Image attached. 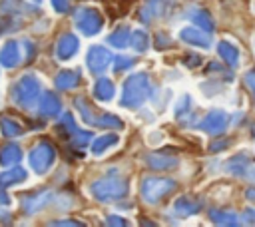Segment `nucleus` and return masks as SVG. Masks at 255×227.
I'll use <instances>...</instances> for the list:
<instances>
[{
    "mask_svg": "<svg viewBox=\"0 0 255 227\" xmlns=\"http://www.w3.org/2000/svg\"><path fill=\"white\" fill-rule=\"evenodd\" d=\"M52 6L56 8V12H66L68 10V0H52Z\"/></svg>",
    "mask_w": 255,
    "mask_h": 227,
    "instance_id": "34",
    "label": "nucleus"
},
{
    "mask_svg": "<svg viewBox=\"0 0 255 227\" xmlns=\"http://www.w3.org/2000/svg\"><path fill=\"white\" fill-rule=\"evenodd\" d=\"M179 38L187 44H193V46H199V48H209L211 46V40L209 36L205 34V30L197 28V26H185L179 30Z\"/></svg>",
    "mask_w": 255,
    "mask_h": 227,
    "instance_id": "9",
    "label": "nucleus"
},
{
    "mask_svg": "<svg viewBox=\"0 0 255 227\" xmlns=\"http://www.w3.org/2000/svg\"><path fill=\"white\" fill-rule=\"evenodd\" d=\"M199 203L197 201H193V199H187V197H179L175 203H173V211L179 215V217H189V215H193V213H197L199 211Z\"/></svg>",
    "mask_w": 255,
    "mask_h": 227,
    "instance_id": "17",
    "label": "nucleus"
},
{
    "mask_svg": "<svg viewBox=\"0 0 255 227\" xmlns=\"http://www.w3.org/2000/svg\"><path fill=\"white\" fill-rule=\"evenodd\" d=\"M22 157V149L16 143H6L4 147H0V163L4 167H12L14 163H18Z\"/></svg>",
    "mask_w": 255,
    "mask_h": 227,
    "instance_id": "14",
    "label": "nucleus"
},
{
    "mask_svg": "<svg viewBox=\"0 0 255 227\" xmlns=\"http://www.w3.org/2000/svg\"><path fill=\"white\" fill-rule=\"evenodd\" d=\"M90 137H92V133H90V131H82V129H78V131L74 133V143L82 147V145H86V143L90 141Z\"/></svg>",
    "mask_w": 255,
    "mask_h": 227,
    "instance_id": "33",
    "label": "nucleus"
},
{
    "mask_svg": "<svg viewBox=\"0 0 255 227\" xmlns=\"http://www.w3.org/2000/svg\"><path fill=\"white\" fill-rule=\"evenodd\" d=\"M209 215H211V219H213L215 223H219V225H237V223L241 221L235 213H229V211H217V209H213Z\"/></svg>",
    "mask_w": 255,
    "mask_h": 227,
    "instance_id": "26",
    "label": "nucleus"
},
{
    "mask_svg": "<svg viewBox=\"0 0 255 227\" xmlns=\"http://www.w3.org/2000/svg\"><path fill=\"white\" fill-rule=\"evenodd\" d=\"M116 143H118V135H116V133H106V135H100V137L94 139V143H92V151H94L96 155H102L106 149L114 147Z\"/></svg>",
    "mask_w": 255,
    "mask_h": 227,
    "instance_id": "23",
    "label": "nucleus"
},
{
    "mask_svg": "<svg viewBox=\"0 0 255 227\" xmlns=\"http://www.w3.org/2000/svg\"><path fill=\"white\" fill-rule=\"evenodd\" d=\"M80 84V74L74 70H64L56 76V88L58 90H72Z\"/></svg>",
    "mask_w": 255,
    "mask_h": 227,
    "instance_id": "16",
    "label": "nucleus"
},
{
    "mask_svg": "<svg viewBox=\"0 0 255 227\" xmlns=\"http://www.w3.org/2000/svg\"><path fill=\"white\" fill-rule=\"evenodd\" d=\"M76 108L80 110V114H82L84 121H88V123H96L98 115L94 114V110L90 108V104H88V102H86L84 98H78V100H76Z\"/></svg>",
    "mask_w": 255,
    "mask_h": 227,
    "instance_id": "28",
    "label": "nucleus"
},
{
    "mask_svg": "<svg viewBox=\"0 0 255 227\" xmlns=\"http://www.w3.org/2000/svg\"><path fill=\"white\" fill-rule=\"evenodd\" d=\"M175 187L173 179L167 177H145L141 181V197L147 203H157L159 199H163L165 195H169Z\"/></svg>",
    "mask_w": 255,
    "mask_h": 227,
    "instance_id": "4",
    "label": "nucleus"
},
{
    "mask_svg": "<svg viewBox=\"0 0 255 227\" xmlns=\"http://www.w3.org/2000/svg\"><path fill=\"white\" fill-rule=\"evenodd\" d=\"M225 125H227V114L221 112V110L209 112V114L201 119V123H199V127H201L205 133H211V135L221 133V131L225 129Z\"/></svg>",
    "mask_w": 255,
    "mask_h": 227,
    "instance_id": "8",
    "label": "nucleus"
},
{
    "mask_svg": "<svg viewBox=\"0 0 255 227\" xmlns=\"http://www.w3.org/2000/svg\"><path fill=\"white\" fill-rule=\"evenodd\" d=\"M249 163V157L247 155H235L227 161V169L233 171V173H245V167Z\"/></svg>",
    "mask_w": 255,
    "mask_h": 227,
    "instance_id": "29",
    "label": "nucleus"
},
{
    "mask_svg": "<svg viewBox=\"0 0 255 227\" xmlns=\"http://www.w3.org/2000/svg\"><path fill=\"white\" fill-rule=\"evenodd\" d=\"M74 20H76L78 30H80L82 34H86V36L98 34V32L102 30V26H104L102 14H100L98 10H94V8H80V10L76 12Z\"/></svg>",
    "mask_w": 255,
    "mask_h": 227,
    "instance_id": "6",
    "label": "nucleus"
},
{
    "mask_svg": "<svg viewBox=\"0 0 255 227\" xmlns=\"http://www.w3.org/2000/svg\"><path fill=\"white\" fill-rule=\"evenodd\" d=\"M2 189H4V187H0V203H2V205H6V203H10V197H8Z\"/></svg>",
    "mask_w": 255,
    "mask_h": 227,
    "instance_id": "39",
    "label": "nucleus"
},
{
    "mask_svg": "<svg viewBox=\"0 0 255 227\" xmlns=\"http://www.w3.org/2000/svg\"><path fill=\"white\" fill-rule=\"evenodd\" d=\"M189 20H191L193 26H197V28H201V30H205V32H211V30H213V20H211V16L207 14V10H193V12L189 14Z\"/></svg>",
    "mask_w": 255,
    "mask_h": 227,
    "instance_id": "22",
    "label": "nucleus"
},
{
    "mask_svg": "<svg viewBox=\"0 0 255 227\" xmlns=\"http://www.w3.org/2000/svg\"><path fill=\"white\" fill-rule=\"evenodd\" d=\"M129 46L137 52H145L147 50V34L143 30H135L131 32V40H129Z\"/></svg>",
    "mask_w": 255,
    "mask_h": 227,
    "instance_id": "27",
    "label": "nucleus"
},
{
    "mask_svg": "<svg viewBox=\"0 0 255 227\" xmlns=\"http://www.w3.org/2000/svg\"><path fill=\"white\" fill-rule=\"evenodd\" d=\"M243 221L255 223V211H253V209H245V211H243Z\"/></svg>",
    "mask_w": 255,
    "mask_h": 227,
    "instance_id": "36",
    "label": "nucleus"
},
{
    "mask_svg": "<svg viewBox=\"0 0 255 227\" xmlns=\"http://www.w3.org/2000/svg\"><path fill=\"white\" fill-rule=\"evenodd\" d=\"M78 48H80L78 38L74 34H64V36H60V40L56 44V56L60 60H70L78 52Z\"/></svg>",
    "mask_w": 255,
    "mask_h": 227,
    "instance_id": "10",
    "label": "nucleus"
},
{
    "mask_svg": "<svg viewBox=\"0 0 255 227\" xmlns=\"http://www.w3.org/2000/svg\"><path fill=\"white\" fill-rule=\"evenodd\" d=\"M20 60H22V54H20L18 42L8 40V42L2 46V50H0V64L6 66V68H14V66L20 64Z\"/></svg>",
    "mask_w": 255,
    "mask_h": 227,
    "instance_id": "11",
    "label": "nucleus"
},
{
    "mask_svg": "<svg viewBox=\"0 0 255 227\" xmlns=\"http://www.w3.org/2000/svg\"><path fill=\"white\" fill-rule=\"evenodd\" d=\"M32 56H34V46L30 42H24V58L26 60H32Z\"/></svg>",
    "mask_w": 255,
    "mask_h": 227,
    "instance_id": "35",
    "label": "nucleus"
},
{
    "mask_svg": "<svg viewBox=\"0 0 255 227\" xmlns=\"http://www.w3.org/2000/svg\"><path fill=\"white\" fill-rule=\"evenodd\" d=\"M191 110V100H189V96H181L179 98V102L175 104V115H183L185 112H189Z\"/></svg>",
    "mask_w": 255,
    "mask_h": 227,
    "instance_id": "32",
    "label": "nucleus"
},
{
    "mask_svg": "<svg viewBox=\"0 0 255 227\" xmlns=\"http://www.w3.org/2000/svg\"><path fill=\"white\" fill-rule=\"evenodd\" d=\"M38 108H40V114L44 117H54L60 112V100H58V96L54 92H44L42 98H40Z\"/></svg>",
    "mask_w": 255,
    "mask_h": 227,
    "instance_id": "12",
    "label": "nucleus"
},
{
    "mask_svg": "<svg viewBox=\"0 0 255 227\" xmlns=\"http://www.w3.org/2000/svg\"><path fill=\"white\" fill-rule=\"evenodd\" d=\"M96 125H102V127H122V119L118 115H112V114H102L98 115L96 119Z\"/></svg>",
    "mask_w": 255,
    "mask_h": 227,
    "instance_id": "30",
    "label": "nucleus"
},
{
    "mask_svg": "<svg viewBox=\"0 0 255 227\" xmlns=\"http://www.w3.org/2000/svg\"><path fill=\"white\" fill-rule=\"evenodd\" d=\"M28 159H30V165H32V169H34L36 173H44V171H48V167L54 163V159H56V149H54L52 143L40 141L38 145L32 147Z\"/></svg>",
    "mask_w": 255,
    "mask_h": 227,
    "instance_id": "5",
    "label": "nucleus"
},
{
    "mask_svg": "<svg viewBox=\"0 0 255 227\" xmlns=\"http://www.w3.org/2000/svg\"><path fill=\"white\" fill-rule=\"evenodd\" d=\"M92 195L100 201H114V199H122L128 195V181L124 177H120L116 171L108 173L106 177L98 179L92 185Z\"/></svg>",
    "mask_w": 255,
    "mask_h": 227,
    "instance_id": "1",
    "label": "nucleus"
},
{
    "mask_svg": "<svg viewBox=\"0 0 255 227\" xmlns=\"http://www.w3.org/2000/svg\"><path fill=\"white\" fill-rule=\"evenodd\" d=\"M94 96H96L98 100H102V102L112 100V98H114V84H112V80L100 78V80L94 84Z\"/></svg>",
    "mask_w": 255,
    "mask_h": 227,
    "instance_id": "21",
    "label": "nucleus"
},
{
    "mask_svg": "<svg viewBox=\"0 0 255 227\" xmlns=\"http://www.w3.org/2000/svg\"><path fill=\"white\" fill-rule=\"evenodd\" d=\"M133 66V60L131 58H126V56H118L114 58V72H124L128 68Z\"/></svg>",
    "mask_w": 255,
    "mask_h": 227,
    "instance_id": "31",
    "label": "nucleus"
},
{
    "mask_svg": "<svg viewBox=\"0 0 255 227\" xmlns=\"http://www.w3.org/2000/svg\"><path fill=\"white\" fill-rule=\"evenodd\" d=\"M245 82H247V86L251 88V92H253V96H255V72H249L247 78H245Z\"/></svg>",
    "mask_w": 255,
    "mask_h": 227,
    "instance_id": "37",
    "label": "nucleus"
},
{
    "mask_svg": "<svg viewBox=\"0 0 255 227\" xmlns=\"http://www.w3.org/2000/svg\"><path fill=\"white\" fill-rule=\"evenodd\" d=\"M108 225H126V221L120 219L118 215H110V217H108Z\"/></svg>",
    "mask_w": 255,
    "mask_h": 227,
    "instance_id": "38",
    "label": "nucleus"
},
{
    "mask_svg": "<svg viewBox=\"0 0 255 227\" xmlns=\"http://www.w3.org/2000/svg\"><path fill=\"white\" fill-rule=\"evenodd\" d=\"M0 129H2V133H4L6 137H18V135L24 131V127H22L18 121L10 119V117H2V119H0Z\"/></svg>",
    "mask_w": 255,
    "mask_h": 227,
    "instance_id": "24",
    "label": "nucleus"
},
{
    "mask_svg": "<svg viewBox=\"0 0 255 227\" xmlns=\"http://www.w3.org/2000/svg\"><path fill=\"white\" fill-rule=\"evenodd\" d=\"M149 94V78L145 74H131L124 84L122 106L124 108H137Z\"/></svg>",
    "mask_w": 255,
    "mask_h": 227,
    "instance_id": "2",
    "label": "nucleus"
},
{
    "mask_svg": "<svg viewBox=\"0 0 255 227\" xmlns=\"http://www.w3.org/2000/svg\"><path fill=\"white\" fill-rule=\"evenodd\" d=\"M86 62H88V68H90L94 74H102V72L112 64V54H110L104 46H92V48L88 50Z\"/></svg>",
    "mask_w": 255,
    "mask_h": 227,
    "instance_id": "7",
    "label": "nucleus"
},
{
    "mask_svg": "<svg viewBox=\"0 0 255 227\" xmlns=\"http://www.w3.org/2000/svg\"><path fill=\"white\" fill-rule=\"evenodd\" d=\"M169 2H171V0H149L141 16H143L145 20H149L151 16H157V14H163Z\"/></svg>",
    "mask_w": 255,
    "mask_h": 227,
    "instance_id": "25",
    "label": "nucleus"
},
{
    "mask_svg": "<svg viewBox=\"0 0 255 227\" xmlns=\"http://www.w3.org/2000/svg\"><path fill=\"white\" fill-rule=\"evenodd\" d=\"M145 163L151 169H171L173 165H177V157L167 155V153H149L145 157Z\"/></svg>",
    "mask_w": 255,
    "mask_h": 227,
    "instance_id": "13",
    "label": "nucleus"
},
{
    "mask_svg": "<svg viewBox=\"0 0 255 227\" xmlns=\"http://www.w3.org/2000/svg\"><path fill=\"white\" fill-rule=\"evenodd\" d=\"M129 40H131V30L128 26H122L118 30H114L110 36H108V42L116 48H126L129 46Z\"/></svg>",
    "mask_w": 255,
    "mask_h": 227,
    "instance_id": "19",
    "label": "nucleus"
},
{
    "mask_svg": "<svg viewBox=\"0 0 255 227\" xmlns=\"http://www.w3.org/2000/svg\"><path fill=\"white\" fill-rule=\"evenodd\" d=\"M217 50H219V56L223 58V62H225L227 66L233 68V66L239 64V50H237L231 42H221Z\"/></svg>",
    "mask_w": 255,
    "mask_h": 227,
    "instance_id": "20",
    "label": "nucleus"
},
{
    "mask_svg": "<svg viewBox=\"0 0 255 227\" xmlns=\"http://www.w3.org/2000/svg\"><path fill=\"white\" fill-rule=\"evenodd\" d=\"M38 98H40V82L32 74L22 76L12 88V100L20 108H32L38 102Z\"/></svg>",
    "mask_w": 255,
    "mask_h": 227,
    "instance_id": "3",
    "label": "nucleus"
},
{
    "mask_svg": "<svg viewBox=\"0 0 255 227\" xmlns=\"http://www.w3.org/2000/svg\"><path fill=\"white\" fill-rule=\"evenodd\" d=\"M247 197H249V199H253V201H255V189H249V191H247Z\"/></svg>",
    "mask_w": 255,
    "mask_h": 227,
    "instance_id": "41",
    "label": "nucleus"
},
{
    "mask_svg": "<svg viewBox=\"0 0 255 227\" xmlns=\"http://www.w3.org/2000/svg\"><path fill=\"white\" fill-rule=\"evenodd\" d=\"M48 199H50V191H40V193H34V195H26L24 201H22V207H24V211L34 213L40 207H44Z\"/></svg>",
    "mask_w": 255,
    "mask_h": 227,
    "instance_id": "15",
    "label": "nucleus"
},
{
    "mask_svg": "<svg viewBox=\"0 0 255 227\" xmlns=\"http://www.w3.org/2000/svg\"><path fill=\"white\" fill-rule=\"evenodd\" d=\"M54 225H80L78 221H54Z\"/></svg>",
    "mask_w": 255,
    "mask_h": 227,
    "instance_id": "40",
    "label": "nucleus"
},
{
    "mask_svg": "<svg viewBox=\"0 0 255 227\" xmlns=\"http://www.w3.org/2000/svg\"><path fill=\"white\" fill-rule=\"evenodd\" d=\"M26 179V171L22 169V167H10V169H6L2 175H0V187H10V185H14V183H20V181H24Z\"/></svg>",
    "mask_w": 255,
    "mask_h": 227,
    "instance_id": "18",
    "label": "nucleus"
}]
</instances>
